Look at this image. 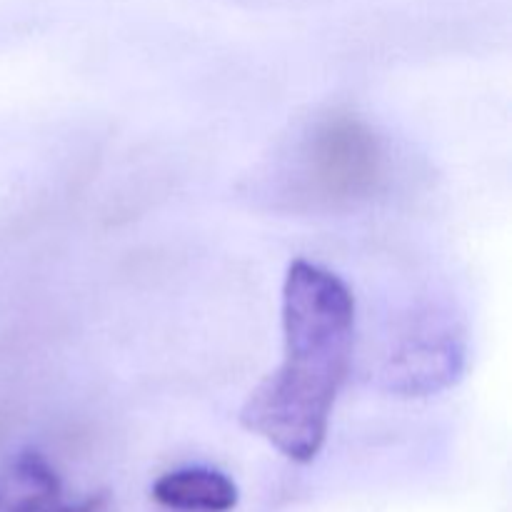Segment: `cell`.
<instances>
[{
	"label": "cell",
	"instance_id": "277c9868",
	"mask_svg": "<svg viewBox=\"0 0 512 512\" xmlns=\"http://www.w3.org/2000/svg\"><path fill=\"white\" fill-rule=\"evenodd\" d=\"M150 493L155 503L178 512H230L238 505V485L220 470L203 465L160 475Z\"/></svg>",
	"mask_w": 512,
	"mask_h": 512
},
{
	"label": "cell",
	"instance_id": "7a4b0ae2",
	"mask_svg": "<svg viewBox=\"0 0 512 512\" xmlns=\"http://www.w3.org/2000/svg\"><path fill=\"white\" fill-rule=\"evenodd\" d=\"M383 178V145L355 115L315 125L303 150V180L315 200L350 205L375 193Z\"/></svg>",
	"mask_w": 512,
	"mask_h": 512
},
{
	"label": "cell",
	"instance_id": "6da1fadb",
	"mask_svg": "<svg viewBox=\"0 0 512 512\" xmlns=\"http://www.w3.org/2000/svg\"><path fill=\"white\" fill-rule=\"evenodd\" d=\"M283 365L250 393L240 423L293 463L318 458L355 343V298L330 270L295 260L283 288Z\"/></svg>",
	"mask_w": 512,
	"mask_h": 512
},
{
	"label": "cell",
	"instance_id": "3957f363",
	"mask_svg": "<svg viewBox=\"0 0 512 512\" xmlns=\"http://www.w3.org/2000/svg\"><path fill=\"white\" fill-rule=\"evenodd\" d=\"M463 363L465 348L455 325L425 315L403 333L385 378L398 393L425 395L455 383Z\"/></svg>",
	"mask_w": 512,
	"mask_h": 512
}]
</instances>
